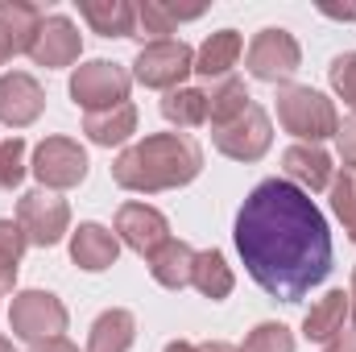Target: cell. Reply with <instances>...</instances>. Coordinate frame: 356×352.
Masks as SVG:
<instances>
[{
  "mask_svg": "<svg viewBox=\"0 0 356 352\" xmlns=\"http://www.w3.org/2000/svg\"><path fill=\"white\" fill-rule=\"evenodd\" d=\"M232 237L249 278L277 303H302L332 273L327 220L286 178H266L245 195Z\"/></svg>",
  "mask_w": 356,
  "mask_h": 352,
  "instance_id": "1",
  "label": "cell"
},
{
  "mask_svg": "<svg viewBox=\"0 0 356 352\" xmlns=\"http://www.w3.org/2000/svg\"><path fill=\"white\" fill-rule=\"evenodd\" d=\"M203 170V150L186 133H149L145 141L129 145L116 162L112 178L124 191L137 195H158V191H178L195 182Z\"/></svg>",
  "mask_w": 356,
  "mask_h": 352,
  "instance_id": "2",
  "label": "cell"
},
{
  "mask_svg": "<svg viewBox=\"0 0 356 352\" xmlns=\"http://www.w3.org/2000/svg\"><path fill=\"white\" fill-rule=\"evenodd\" d=\"M277 125L290 137H298L302 145H319L323 137H336L340 116H336V104L323 91L286 83L277 91Z\"/></svg>",
  "mask_w": 356,
  "mask_h": 352,
  "instance_id": "3",
  "label": "cell"
},
{
  "mask_svg": "<svg viewBox=\"0 0 356 352\" xmlns=\"http://www.w3.org/2000/svg\"><path fill=\"white\" fill-rule=\"evenodd\" d=\"M8 328L17 340H25L29 349L33 344H46V340H58L67 332V307L58 294L50 290H21L13 294V307H8Z\"/></svg>",
  "mask_w": 356,
  "mask_h": 352,
  "instance_id": "4",
  "label": "cell"
},
{
  "mask_svg": "<svg viewBox=\"0 0 356 352\" xmlns=\"http://www.w3.org/2000/svg\"><path fill=\"white\" fill-rule=\"evenodd\" d=\"M195 71V50L186 42H145L133 58V79L141 88H158V91H175L182 88V79Z\"/></svg>",
  "mask_w": 356,
  "mask_h": 352,
  "instance_id": "5",
  "label": "cell"
},
{
  "mask_svg": "<svg viewBox=\"0 0 356 352\" xmlns=\"http://www.w3.org/2000/svg\"><path fill=\"white\" fill-rule=\"evenodd\" d=\"M17 224H21V232H25L29 245L54 249L67 237V228H71V207L54 191L38 186V191H29V195L17 199Z\"/></svg>",
  "mask_w": 356,
  "mask_h": 352,
  "instance_id": "6",
  "label": "cell"
},
{
  "mask_svg": "<svg viewBox=\"0 0 356 352\" xmlns=\"http://www.w3.org/2000/svg\"><path fill=\"white\" fill-rule=\"evenodd\" d=\"M129 88H133V75L108 58H91L83 67H75V75H71V99L88 112H104V108L124 104Z\"/></svg>",
  "mask_w": 356,
  "mask_h": 352,
  "instance_id": "7",
  "label": "cell"
},
{
  "mask_svg": "<svg viewBox=\"0 0 356 352\" xmlns=\"http://www.w3.org/2000/svg\"><path fill=\"white\" fill-rule=\"evenodd\" d=\"M245 67H249V75L261 79V83H286V79H294V71L302 67V46H298V38H294L290 29L269 25V29H261V33L253 38L249 54H245Z\"/></svg>",
  "mask_w": 356,
  "mask_h": 352,
  "instance_id": "8",
  "label": "cell"
},
{
  "mask_svg": "<svg viewBox=\"0 0 356 352\" xmlns=\"http://www.w3.org/2000/svg\"><path fill=\"white\" fill-rule=\"evenodd\" d=\"M33 178L46 191H71L88 178V150L71 137H46L33 150Z\"/></svg>",
  "mask_w": 356,
  "mask_h": 352,
  "instance_id": "9",
  "label": "cell"
},
{
  "mask_svg": "<svg viewBox=\"0 0 356 352\" xmlns=\"http://www.w3.org/2000/svg\"><path fill=\"white\" fill-rule=\"evenodd\" d=\"M211 145H216L224 158H232V162H261L269 154V145H273L269 112L253 104L245 116H236V120L211 129Z\"/></svg>",
  "mask_w": 356,
  "mask_h": 352,
  "instance_id": "10",
  "label": "cell"
},
{
  "mask_svg": "<svg viewBox=\"0 0 356 352\" xmlns=\"http://www.w3.org/2000/svg\"><path fill=\"white\" fill-rule=\"evenodd\" d=\"M116 241L129 245L141 257H154L170 241V224L149 203H120V211H116Z\"/></svg>",
  "mask_w": 356,
  "mask_h": 352,
  "instance_id": "11",
  "label": "cell"
},
{
  "mask_svg": "<svg viewBox=\"0 0 356 352\" xmlns=\"http://www.w3.org/2000/svg\"><path fill=\"white\" fill-rule=\"evenodd\" d=\"M79 50H83V38H79L75 21L63 17V13H50L42 21V29H38L33 46H29V58L38 67H46V71H58V67L79 63Z\"/></svg>",
  "mask_w": 356,
  "mask_h": 352,
  "instance_id": "12",
  "label": "cell"
},
{
  "mask_svg": "<svg viewBox=\"0 0 356 352\" xmlns=\"http://www.w3.org/2000/svg\"><path fill=\"white\" fill-rule=\"evenodd\" d=\"M46 108V91L29 71H8L0 75V125L8 129H29Z\"/></svg>",
  "mask_w": 356,
  "mask_h": 352,
  "instance_id": "13",
  "label": "cell"
},
{
  "mask_svg": "<svg viewBox=\"0 0 356 352\" xmlns=\"http://www.w3.org/2000/svg\"><path fill=\"white\" fill-rule=\"evenodd\" d=\"M120 257V241H116V232L112 228H104V224H79L75 232H71V262L79 265V269H88V273H104V269H112Z\"/></svg>",
  "mask_w": 356,
  "mask_h": 352,
  "instance_id": "14",
  "label": "cell"
},
{
  "mask_svg": "<svg viewBox=\"0 0 356 352\" xmlns=\"http://www.w3.org/2000/svg\"><path fill=\"white\" fill-rule=\"evenodd\" d=\"M282 170H286V182H294L298 191L315 195V191H327L332 186V154L319 150V145H290L282 154Z\"/></svg>",
  "mask_w": 356,
  "mask_h": 352,
  "instance_id": "15",
  "label": "cell"
},
{
  "mask_svg": "<svg viewBox=\"0 0 356 352\" xmlns=\"http://www.w3.org/2000/svg\"><path fill=\"white\" fill-rule=\"evenodd\" d=\"M46 13L29 0H0V38L8 46V54H29L38 29H42Z\"/></svg>",
  "mask_w": 356,
  "mask_h": 352,
  "instance_id": "16",
  "label": "cell"
},
{
  "mask_svg": "<svg viewBox=\"0 0 356 352\" xmlns=\"http://www.w3.org/2000/svg\"><path fill=\"white\" fill-rule=\"evenodd\" d=\"M79 17L99 38H133L137 33V4H129V0H79Z\"/></svg>",
  "mask_w": 356,
  "mask_h": 352,
  "instance_id": "17",
  "label": "cell"
},
{
  "mask_svg": "<svg viewBox=\"0 0 356 352\" xmlns=\"http://www.w3.org/2000/svg\"><path fill=\"white\" fill-rule=\"evenodd\" d=\"M83 133H88L91 145H104V150L124 145V141L137 133V108L124 99V104H116V108L88 112V116H83Z\"/></svg>",
  "mask_w": 356,
  "mask_h": 352,
  "instance_id": "18",
  "label": "cell"
},
{
  "mask_svg": "<svg viewBox=\"0 0 356 352\" xmlns=\"http://www.w3.org/2000/svg\"><path fill=\"white\" fill-rule=\"evenodd\" d=\"M241 50H245V42H241L236 29L211 33V38L195 50V75H203V79H228V71L236 67Z\"/></svg>",
  "mask_w": 356,
  "mask_h": 352,
  "instance_id": "19",
  "label": "cell"
},
{
  "mask_svg": "<svg viewBox=\"0 0 356 352\" xmlns=\"http://www.w3.org/2000/svg\"><path fill=\"white\" fill-rule=\"evenodd\" d=\"M133 340H137V319H133V311L112 307V311H104V315L91 323L88 352H129Z\"/></svg>",
  "mask_w": 356,
  "mask_h": 352,
  "instance_id": "20",
  "label": "cell"
},
{
  "mask_svg": "<svg viewBox=\"0 0 356 352\" xmlns=\"http://www.w3.org/2000/svg\"><path fill=\"white\" fill-rule=\"evenodd\" d=\"M149 273H154V282L158 286H166V290H182V286H191V273H195V249L186 245V241H166L154 257H149Z\"/></svg>",
  "mask_w": 356,
  "mask_h": 352,
  "instance_id": "21",
  "label": "cell"
},
{
  "mask_svg": "<svg viewBox=\"0 0 356 352\" xmlns=\"http://www.w3.org/2000/svg\"><path fill=\"white\" fill-rule=\"evenodd\" d=\"M203 17V8H170L162 0H141L137 4V33L133 38H149V42H166V33H175L182 21Z\"/></svg>",
  "mask_w": 356,
  "mask_h": 352,
  "instance_id": "22",
  "label": "cell"
},
{
  "mask_svg": "<svg viewBox=\"0 0 356 352\" xmlns=\"http://www.w3.org/2000/svg\"><path fill=\"white\" fill-rule=\"evenodd\" d=\"M344 319H348V290H327V294L302 315V336L327 344V340L344 328Z\"/></svg>",
  "mask_w": 356,
  "mask_h": 352,
  "instance_id": "23",
  "label": "cell"
},
{
  "mask_svg": "<svg viewBox=\"0 0 356 352\" xmlns=\"http://www.w3.org/2000/svg\"><path fill=\"white\" fill-rule=\"evenodd\" d=\"M191 286H195L203 298H211V303H220V298H228V294H232L236 278H232V265L224 262V253H220V249H203V253H195Z\"/></svg>",
  "mask_w": 356,
  "mask_h": 352,
  "instance_id": "24",
  "label": "cell"
},
{
  "mask_svg": "<svg viewBox=\"0 0 356 352\" xmlns=\"http://www.w3.org/2000/svg\"><path fill=\"white\" fill-rule=\"evenodd\" d=\"M249 108H253V95L245 88V79H236V75L220 79L216 88L207 91V120H211V129H220V125L245 116Z\"/></svg>",
  "mask_w": 356,
  "mask_h": 352,
  "instance_id": "25",
  "label": "cell"
},
{
  "mask_svg": "<svg viewBox=\"0 0 356 352\" xmlns=\"http://www.w3.org/2000/svg\"><path fill=\"white\" fill-rule=\"evenodd\" d=\"M162 116L178 129H199L207 125V91L199 88H175L162 99Z\"/></svg>",
  "mask_w": 356,
  "mask_h": 352,
  "instance_id": "26",
  "label": "cell"
},
{
  "mask_svg": "<svg viewBox=\"0 0 356 352\" xmlns=\"http://www.w3.org/2000/svg\"><path fill=\"white\" fill-rule=\"evenodd\" d=\"M29 241L21 232L17 220H0V294H8L17 286V269H21V257H25Z\"/></svg>",
  "mask_w": 356,
  "mask_h": 352,
  "instance_id": "27",
  "label": "cell"
},
{
  "mask_svg": "<svg viewBox=\"0 0 356 352\" xmlns=\"http://www.w3.org/2000/svg\"><path fill=\"white\" fill-rule=\"evenodd\" d=\"M332 211L344 224L348 241L356 245V170H344L340 178H332Z\"/></svg>",
  "mask_w": 356,
  "mask_h": 352,
  "instance_id": "28",
  "label": "cell"
},
{
  "mask_svg": "<svg viewBox=\"0 0 356 352\" xmlns=\"http://www.w3.org/2000/svg\"><path fill=\"white\" fill-rule=\"evenodd\" d=\"M25 141L21 137H4L0 141V191H13L21 186V178L29 175V162H25Z\"/></svg>",
  "mask_w": 356,
  "mask_h": 352,
  "instance_id": "29",
  "label": "cell"
},
{
  "mask_svg": "<svg viewBox=\"0 0 356 352\" xmlns=\"http://www.w3.org/2000/svg\"><path fill=\"white\" fill-rule=\"evenodd\" d=\"M241 352H294V336H290L286 323H257L245 336Z\"/></svg>",
  "mask_w": 356,
  "mask_h": 352,
  "instance_id": "30",
  "label": "cell"
},
{
  "mask_svg": "<svg viewBox=\"0 0 356 352\" xmlns=\"http://www.w3.org/2000/svg\"><path fill=\"white\" fill-rule=\"evenodd\" d=\"M332 88H336V95L344 99V104H353L356 108V50H348V54H340L336 63H332Z\"/></svg>",
  "mask_w": 356,
  "mask_h": 352,
  "instance_id": "31",
  "label": "cell"
},
{
  "mask_svg": "<svg viewBox=\"0 0 356 352\" xmlns=\"http://www.w3.org/2000/svg\"><path fill=\"white\" fill-rule=\"evenodd\" d=\"M336 150H340V158H344V166L356 170V112L336 129Z\"/></svg>",
  "mask_w": 356,
  "mask_h": 352,
  "instance_id": "32",
  "label": "cell"
},
{
  "mask_svg": "<svg viewBox=\"0 0 356 352\" xmlns=\"http://www.w3.org/2000/svg\"><path fill=\"white\" fill-rule=\"evenodd\" d=\"M323 352H356V328H340V332L323 344Z\"/></svg>",
  "mask_w": 356,
  "mask_h": 352,
  "instance_id": "33",
  "label": "cell"
},
{
  "mask_svg": "<svg viewBox=\"0 0 356 352\" xmlns=\"http://www.w3.org/2000/svg\"><path fill=\"white\" fill-rule=\"evenodd\" d=\"M29 352H79V349H75L71 340H63V336H58V340H46V344H33Z\"/></svg>",
  "mask_w": 356,
  "mask_h": 352,
  "instance_id": "34",
  "label": "cell"
},
{
  "mask_svg": "<svg viewBox=\"0 0 356 352\" xmlns=\"http://www.w3.org/2000/svg\"><path fill=\"white\" fill-rule=\"evenodd\" d=\"M199 352H241V349L228 344V340H207V344H199Z\"/></svg>",
  "mask_w": 356,
  "mask_h": 352,
  "instance_id": "35",
  "label": "cell"
},
{
  "mask_svg": "<svg viewBox=\"0 0 356 352\" xmlns=\"http://www.w3.org/2000/svg\"><path fill=\"white\" fill-rule=\"evenodd\" d=\"M327 17H336V21H356V4L353 8H323Z\"/></svg>",
  "mask_w": 356,
  "mask_h": 352,
  "instance_id": "36",
  "label": "cell"
},
{
  "mask_svg": "<svg viewBox=\"0 0 356 352\" xmlns=\"http://www.w3.org/2000/svg\"><path fill=\"white\" fill-rule=\"evenodd\" d=\"M162 352H199V344H191V340H170Z\"/></svg>",
  "mask_w": 356,
  "mask_h": 352,
  "instance_id": "37",
  "label": "cell"
},
{
  "mask_svg": "<svg viewBox=\"0 0 356 352\" xmlns=\"http://www.w3.org/2000/svg\"><path fill=\"white\" fill-rule=\"evenodd\" d=\"M348 311L356 315V265H353V286H348Z\"/></svg>",
  "mask_w": 356,
  "mask_h": 352,
  "instance_id": "38",
  "label": "cell"
},
{
  "mask_svg": "<svg viewBox=\"0 0 356 352\" xmlns=\"http://www.w3.org/2000/svg\"><path fill=\"white\" fill-rule=\"evenodd\" d=\"M8 58H13V54H8V46H4V38H0V67H4Z\"/></svg>",
  "mask_w": 356,
  "mask_h": 352,
  "instance_id": "39",
  "label": "cell"
},
{
  "mask_svg": "<svg viewBox=\"0 0 356 352\" xmlns=\"http://www.w3.org/2000/svg\"><path fill=\"white\" fill-rule=\"evenodd\" d=\"M0 352H13V340H4V336H0Z\"/></svg>",
  "mask_w": 356,
  "mask_h": 352,
  "instance_id": "40",
  "label": "cell"
}]
</instances>
